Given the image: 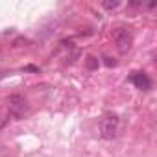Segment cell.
<instances>
[{"mask_svg": "<svg viewBox=\"0 0 157 157\" xmlns=\"http://www.w3.org/2000/svg\"><path fill=\"white\" fill-rule=\"evenodd\" d=\"M118 126H120V118L115 113L104 115V118L100 120V133H102V137L107 139V140L115 139L117 133H118Z\"/></svg>", "mask_w": 157, "mask_h": 157, "instance_id": "6da1fadb", "label": "cell"}, {"mask_svg": "<svg viewBox=\"0 0 157 157\" xmlns=\"http://www.w3.org/2000/svg\"><path fill=\"white\" fill-rule=\"evenodd\" d=\"M115 43H117V48H118V52H120V54H126V52L131 48L133 35H131L128 30H124V28H118V30L115 32Z\"/></svg>", "mask_w": 157, "mask_h": 157, "instance_id": "7a4b0ae2", "label": "cell"}, {"mask_svg": "<svg viewBox=\"0 0 157 157\" xmlns=\"http://www.w3.org/2000/svg\"><path fill=\"white\" fill-rule=\"evenodd\" d=\"M131 82H133V85H135L137 89H140V91H150V89H151V80H150V76H148L146 72H135V74L131 76Z\"/></svg>", "mask_w": 157, "mask_h": 157, "instance_id": "3957f363", "label": "cell"}, {"mask_svg": "<svg viewBox=\"0 0 157 157\" xmlns=\"http://www.w3.org/2000/svg\"><path fill=\"white\" fill-rule=\"evenodd\" d=\"M24 109H26L24 98H21L19 94H13V96L10 98V113H11L13 117H22Z\"/></svg>", "mask_w": 157, "mask_h": 157, "instance_id": "277c9868", "label": "cell"}, {"mask_svg": "<svg viewBox=\"0 0 157 157\" xmlns=\"http://www.w3.org/2000/svg\"><path fill=\"white\" fill-rule=\"evenodd\" d=\"M118 6H120L118 0H113V2H111V0H104V2H102V8L104 10H117Z\"/></svg>", "mask_w": 157, "mask_h": 157, "instance_id": "5b68a950", "label": "cell"}, {"mask_svg": "<svg viewBox=\"0 0 157 157\" xmlns=\"http://www.w3.org/2000/svg\"><path fill=\"white\" fill-rule=\"evenodd\" d=\"M87 68H91V70L98 68V59L93 57V56H89V57H87Z\"/></svg>", "mask_w": 157, "mask_h": 157, "instance_id": "8992f818", "label": "cell"}, {"mask_svg": "<svg viewBox=\"0 0 157 157\" xmlns=\"http://www.w3.org/2000/svg\"><path fill=\"white\" fill-rule=\"evenodd\" d=\"M104 63H105L107 67H115V65H117V61L111 59V57H104Z\"/></svg>", "mask_w": 157, "mask_h": 157, "instance_id": "52a82bcc", "label": "cell"}]
</instances>
